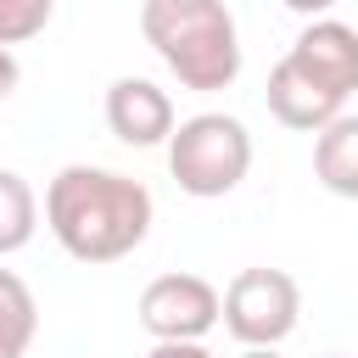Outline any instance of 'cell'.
<instances>
[{
    "instance_id": "12",
    "label": "cell",
    "mask_w": 358,
    "mask_h": 358,
    "mask_svg": "<svg viewBox=\"0 0 358 358\" xmlns=\"http://www.w3.org/2000/svg\"><path fill=\"white\" fill-rule=\"evenodd\" d=\"M56 0H0V45H22L34 34H45Z\"/></svg>"
},
{
    "instance_id": "4",
    "label": "cell",
    "mask_w": 358,
    "mask_h": 358,
    "mask_svg": "<svg viewBox=\"0 0 358 358\" xmlns=\"http://www.w3.org/2000/svg\"><path fill=\"white\" fill-rule=\"evenodd\" d=\"M302 319V285L285 268H241L224 285V330L241 347H280Z\"/></svg>"
},
{
    "instance_id": "14",
    "label": "cell",
    "mask_w": 358,
    "mask_h": 358,
    "mask_svg": "<svg viewBox=\"0 0 358 358\" xmlns=\"http://www.w3.org/2000/svg\"><path fill=\"white\" fill-rule=\"evenodd\" d=\"M17 78H22V67H17V56H11V45H0V101L17 90Z\"/></svg>"
},
{
    "instance_id": "8",
    "label": "cell",
    "mask_w": 358,
    "mask_h": 358,
    "mask_svg": "<svg viewBox=\"0 0 358 358\" xmlns=\"http://www.w3.org/2000/svg\"><path fill=\"white\" fill-rule=\"evenodd\" d=\"M268 112H274V123H285V129H296V134H319L324 123H336L341 112H347V101H336L330 90H319L302 67H291L285 56L274 62V73H268Z\"/></svg>"
},
{
    "instance_id": "6",
    "label": "cell",
    "mask_w": 358,
    "mask_h": 358,
    "mask_svg": "<svg viewBox=\"0 0 358 358\" xmlns=\"http://www.w3.org/2000/svg\"><path fill=\"white\" fill-rule=\"evenodd\" d=\"M285 62L302 67L336 101H347L358 90V28H347L341 17H308V28L291 39Z\"/></svg>"
},
{
    "instance_id": "7",
    "label": "cell",
    "mask_w": 358,
    "mask_h": 358,
    "mask_svg": "<svg viewBox=\"0 0 358 358\" xmlns=\"http://www.w3.org/2000/svg\"><path fill=\"white\" fill-rule=\"evenodd\" d=\"M173 101H168V90L162 84H151V78H112V90H106V129L123 140V145H134V151H145V145H168V134H173Z\"/></svg>"
},
{
    "instance_id": "10",
    "label": "cell",
    "mask_w": 358,
    "mask_h": 358,
    "mask_svg": "<svg viewBox=\"0 0 358 358\" xmlns=\"http://www.w3.org/2000/svg\"><path fill=\"white\" fill-rule=\"evenodd\" d=\"M39 336V302L22 274L0 268V358H28Z\"/></svg>"
},
{
    "instance_id": "3",
    "label": "cell",
    "mask_w": 358,
    "mask_h": 358,
    "mask_svg": "<svg viewBox=\"0 0 358 358\" xmlns=\"http://www.w3.org/2000/svg\"><path fill=\"white\" fill-rule=\"evenodd\" d=\"M168 173L185 196L218 201L252 173V134L229 112H196L168 134Z\"/></svg>"
},
{
    "instance_id": "15",
    "label": "cell",
    "mask_w": 358,
    "mask_h": 358,
    "mask_svg": "<svg viewBox=\"0 0 358 358\" xmlns=\"http://www.w3.org/2000/svg\"><path fill=\"white\" fill-rule=\"evenodd\" d=\"M285 11H296V17H330L336 11V0H280Z\"/></svg>"
},
{
    "instance_id": "17",
    "label": "cell",
    "mask_w": 358,
    "mask_h": 358,
    "mask_svg": "<svg viewBox=\"0 0 358 358\" xmlns=\"http://www.w3.org/2000/svg\"><path fill=\"white\" fill-rule=\"evenodd\" d=\"M330 358H347V352H330Z\"/></svg>"
},
{
    "instance_id": "9",
    "label": "cell",
    "mask_w": 358,
    "mask_h": 358,
    "mask_svg": "<svg viewBox=\"0 0 358 358\" xmlns=\"http://www.w3.org/2000/svg\"><path fill=\"white\" fill-rule=\"evenodd\" d=\"M313 179L330 196L358 201V112H341L313 134Z\"/></svg>"
},
{
    "instance_id": "16",
    "label": "cell",
    "mask_w": 358,
    "mask_h": 358,
    "mask_svg": "<svg viewBox=\"0 0 358 358\" xmlns=\"http://www.w3.org/2000/svg\"><path fill=\"white\" fill-rule=\"evenodd\" d=\"M241 358H280V352H274V347H246Z\"/></svg>"
},
{
    "instance_id": "1",
    "label": "cell",
    "mask_w": 358,
    "mask_h": 358,
    "mask_svg": "<svg viewBox=\"0 0 358 358\" xmlns=\"http://www.w3.org/2000/svg\"><path fill=\"white\" fill-rule=\"evenodd\" d=\"M157 201L140 179L95 162H67L45 185V224L73 263H117L151 235Z\"/></svg>"
},
{
    "instance_id": "2",
    "label": "cell",
    "mask_w": 358,
    "mask_h": 358,
    "mask_svg": "<svg viewBox=\"0 0 358 358\" xmlns=\"http://www.w3.org/2000/svg\"><path fill=\"white\" fill-rule=\"evenodd\" d=\"M140 34L196 95L229 90L241 78V28L224 0H140Z\"/></svg>"
},
{
    "instance_id": "11",
    "label": "cell",
    "mask_w": 358,
    "mask_h": 358,
    "mask_svg": "<svg viewBox=\"0 0 358 358\" xmlns=\"http://www.w3.org/2000/svg\"><path fill=\"white\" fill-rule=\"evenodd\" d=\"M39 229V196L17 168H0V257L22 252Z\"/></svg>"
},
{
    "instance_id": "13",
    "label": "cell",
    "mask_w": 358,
    "mask_h": 358,
    "mask_svg": "<svg viewBox=\"0 0 358 358\" xmlns=\"http://www.w3.org/2000/svg\"><path fill=\"white\" fill-rule=\"evenodd\" d=\"M145 358H213V352H207L201 341H157Z\"/></svg>"
},
{
    "instance_id": "5",
    "label": "cell",
    "mask_w": 358,
    "mask_h": 358,
    "mask_svg": "<svg viewBox=\"0 0 358 358\" xmlns=\"http://www.w3.org/2000/svg\"><path fill=\"white\" fill-rule=\"evenodd\" d=\"M224 319V291L201 274H157L140 291V324L151 341H207Z\"/></svg>"
}]
</instances>
